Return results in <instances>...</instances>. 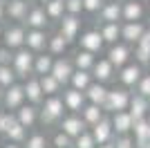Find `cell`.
I'll list each match as a JSON object with an SVG mask.
<instances>
[{"label":"cell","mask_w":150,"mask_h":148,"mask_svg":"<svg viewBox=\"0 0 150 148\" xmlns=\"http://www.w3.org/2000/svg\"><path fill=\"white\" fill-rule=\"evenodd\" d=\"M144 76V70H141V63H128L119 70V81L123 88H137V83Z\"/></svg>","instance_id":"obj_12"},{"label":"cell","mask_w":150,"mask_h":148,"mask_svg":"<svg viewBox=\"0 0 150 148\" xmlns=\"http://www.w3.org/2000/svg\"><path fill=\"white\" fill-rule=\"evenodd\" d=\"M13 115H16V119H18L27 130H31L36 123H40V105H34V103L27 101V103H23Z\"/></svg>","instance_id":"obj_10"},{"label":"cell","mask_w":150,"mask_h":148,"mask_svg":"<svg viewBox=\"0 0 150 148\" xmlns=\"http://www.w3.org/2000/svg\"><path fill=\"white\" fill-rule=\"evenodd\" d=\"M108 0H83V11H88V14H99L101 11V7L105 5Z\"/></svg>","instance_id":"obj_40"},{"label":"cell","mask_w":150,"mask_h":148,"mask_svg":"<svg viewBox=\"0 0 150 148\" xmlns=\"http://www.w3.org/2000/svg\"><path fill=\"white\" fill-rule=\"evenodd\" d=\"M108 92H110V90L105 88V83L94 81L92 85L85 90V97H88L90 103H99V105H103V103H105V99H108Z\"/></svg>","instance_id":"obj_28"},{"label":"cell","mask_w":150,"mask_h":148,"mask_svg":"<svg viewBox=\"0 0 150 148\" xmlns=\"http://www.w3.org/2000/svg\"><path fill=\"white\" fill-rule=\"evenodd\" d=\"M2 148H23V144H16V142H9L7 146H2Z\"/></svg>","instance_id":"obj_49"},{"label":"cell","mask_w":150,"mask_h":148,"mask_svg":"<svg viewBox=\"0 0 150 148\" xmlns=\"http://www.w3.org/2000/svg\"><path fill=\"white\" fill-rule=\"evenodd\" d=\"M38 2H43V5H45V2H50V0H38Z\"/></svg>","instance_id":"obj_52"},{"label":"cell","mask_w":150,"mask_h":148,"mask_svg":"<svg viewBox=\"0 0 150 148\" xmlns=\"http://www.w3.org/2000/svg\"><path fill=\"white\" fill-rule=\"evenodd\" d=\"M34 61H36V52H31L29 47H20L13 52V61H11V68L16 70L20 81L29 79L31 74H34Z\"/></svg>","instance_id":"obj_2"},{"label":"cell","mask_w":150,"mask_h":148,"mask_svg":"<svg viewBox=\"0 0 150 148\" xmlns=\"http://www.w3.org/2000/svg\"><path fill=\"white\" fill-rule=\"evenodd\" d=\"M134 58H137V63H141V65L150 63V49L141 47V45H134Z\"/></svg>","instance_id":"obj_42"},{"label":"cell","mask_w":150,"mask_h":148,"mask_svg":"<svg viewBox=\"0 0 150 148\" xmlns=\"http://www.w3.org/2000/svg\"><path fill=\"white\" fill-rule=\"evenodd\" d=\"M94 83V76H92V72L90 70H79L76 68L74 70V74H72V81H69V85L72 88H76V90H88L90 85Z\"/></svg>","instance_id":"obj_30"},{"label":"cell","mask_w":150,"mask_h":148,"mask_svg":"<svg viewBox=\"0 0 150 148\" xmlns=\"http://www.w3.org/2000/svg\"><path fill=\"white\" fill-rule=\"evenodd\" d=\"M96 29L101 31L103 41L110 45H114L121 38V23H101V25H96Z\"/></svg>","instance_id":"obj_29"},{"label":"cell","mask_w":150,"mask_h":148,"mask_svg":"<svg viewBox=\"0 0 150 148\" xmlns=\"http://www.w3.org/2000/svg\"><path fill=\"white\" fill-rule=\"evenodd\" d=\"M67 45H69V41L63 36L61 31H58V34L50 36V41H47V52H50V54H54V56H65Z\"/></svg>","instance_id":"obj_31"},{"label":"cell","mask_w":150,"mask_h":148,"mask_svg":"<svg viewBox=\"0 0 150 148\" xmlns=\"http://www.w3.org/2000/svg\"><path fill=\"white\" fill-rule=\"evenodd\" d=\"M144 31H146V25L141 20H132V23H125L123 20V25H121V38L128 45H137L139 38L144 36Z\"/></svg>","instance_id":"obj_17"},{"label":"cell","mask_w":150,"mask_h":148,"mask_svg":"<svg viewBox=\"0 0 150 148\" xmlns=\"http://www.w3.org/2000/svg\"><path fill=\"white\" fill-rule=\"evenodd\" d=\"M2 99H5V88L0 85V105H2Z\"/></svg>","instance_id":"obj_51"},{"label":"cell","mask_w":150,"mask_h":148,"mask_svg":"<svg viewBox=\"0 0 150 148\" xmlns=\"http://www.w3.org/2000/svg\"><path fill=\"white\" fill-rule=\"evenodd\" d=\"M58 128L61 130H65L69 137H79L81 132H85V130L90 128L88 123H85V119L79 115V112H69V115H65V117L61 119V123H58Z\"/></svg>","instance_id":"obj_9"},{"label":"cell","mask_w":150,"mask_h":148,"mask_svg":"<svg viewBox=\"0 0 150 148\" xmlns=\"http://www.w3.org/2000/svg\"><path fill=\"white\" fill-rule=\"evenodd\" d=\"M114 148H137V144L130 135H117L114 137Z\"/></svg>","instance_id":"obj_41"},{"label":"cell","mask_w":150,"mask_h":148,"mask_svg":"<svg viewBox=\"0 0 150 148\" xmlns=\"http://www.w3.org/2000/svg\"><path fill=\"white\" fill-rule=\"evenodd\" d=\"M123 20V2L119 0H108L96 14V25L101 23H121Z\"/></svg>","instance_id":"obj_6"},{"label":"cell","mask_w":150,"mask_h":148,"mask_svg":"<svg viewBox=\"0 0 150 148\" xmlns=\"http://www.w3.org/2000/svg\"><path fill=\"white\" fill-rule=\"evenodd\" d=\"M90 130H92V135H94V139H96V144H108V142H112L114 137H117L114 126H112V117H103L99 123H94Z\"/></svg>","instance_id":"obj_14"},{"label":"cell","mask_w":150,"mask_h":148,"mask_svg":"<svg viewBox=\"0 0 150 148\" xmlns=\"http://www.w3.org/2000/svg\"><path fill=\"white\" fill-rule=\"evenodd\" d=\"M83 119H85V123H88L90 128H92L94 123H99L101 119L105 117V110H103V105H99V103H85V108H83L81 112H79Z\"/></svg>","instance_id":"obj_26"},{"label":"cell","mask_w":150,"mask_h":148,"mask_svg":"<svg viewBox=\"0 0 150 148\" xmlns=\"http://www.w3.org/2000/svg\"><path fill=\"white\" fill-rule=\"evenodd\" d=\"M76 65H74V58H67V56H58L56 61H54V68H52V74L61 81L63 88L69 85V81H72V74H74Z\"/></svg>","instance_id":"obj_7"},{"label":"cell","mask_w":150,"mask_h":148,"mask_svg":"<svg viewBox=\"0 0 150 148\" xmlns=\"http://www.w3.org/2000/svg\"><path fill=\"white\" fill-rule=\"evenodd\" d=\"M47 135H43V132H31V135H27L25 144H23V148H47Z\"/></svg>","instance_id":"obj_38"},{"label":"cell","mask_w":150,"mask_h":148,"mask_svg":"<svg viewBox=\"0 0 150 148\" xmlns=\"http://www.w3.org/2000/svg\"><path fill=\"white\" fill-rule=\"evenodd\" d=\"M63 101H65L67 112H81L85 108V103H88V97H85L83 90H76V88L67 85V88H63Z\"/></svg>","instance_id":"obj_11"},{"label":"cell","mask_w":150,"mask_h":148,"mask_svg":"<svg viewBox=\"0 0 150 148\" xmlns=\"http://www.w3.org/2000/svg\"><path fill=\"white\" fill-rule=\"evenodd\" d=\"M137 45H141V47H148V49H150V29L144 31V36L139 38V43H137Z\"/></svg>","instance_id":"obj_47"},{"label":"cell","mask_w":150,"mask_h":148,"mask_svg":"<svg viewBox=\"0 0 150 148\" xmlns=\"http://www.w3.org/2000/svg\"><path fill=\"white\" fill-rule=\"evenodd\" d=\"M40 85H43L45 97H50V94H61V92H63L61 81H58L52 72H50V74H43V76H40Z\"/></svg>","instance_id":"obj_34"},{"label":"cell","mask_w":150,"mask_h":148,"mask_svg":"<svg viewBox=\"0 0 150 148\" xmlns=\"http://www.w3.org/2000/svg\"><path fill=\"white\" fill-rule=\"evenodd\" d=\"M5 16H7V2H5V0H0V23L5 20Z\"/></svg>","instance_id":"obj_48"},{"label":"cell","mask_w":150,"mask_h":148,"mask_svg":"<svg viewBox=\"0 0 150 148\" xmlns=\"http://www.w3.org/2000/svg\"><path fill=\"white\" fill-rule=\"evenodd\" d=\"M25 85V94H27V101L34 105H40L45 101V92H43V85H40V76L38 74H31L29 79L23 81Z\"/></svg>","instance_id":"obj_13"},{"label":"cell","mask_w":150,"mask_h":148,"mask_svg":"<svg viewBox=\"0 0 150 148\" xmlns=\"http://www.w3.org/2000/svg\"><path fill=\"white\" fill-rule=\"evenodd\" d=\"M23 103H27V94H25V85L23 83H13V85L5 88V99H2V108L5 110L16 112Z\"/></svg>","instance_id":"obj_4"},{"label":"cell","mask_w":150,"mask_h":148,"mask_svg":"<svg viewBox=\"0 0 150 148\" xmlns=\"http://www.w3.org/2000/svg\"><path fill=\"white\" fill-rule=\"evenodd\" d=\"M96 148H114V139H112V142H108V144H99Z\"/></svg>","instance_id":"obj_50"},{"label":"cell","mask_w":150,"mask_h":148,"mask_svg":"<svg viewBox=\"0 0 150 148\" xmlns=\"http://www.w3.org/2000/svg\"><path fill=\"white\" fill-rule=\"evenodd\" d=\"M0 148H2V139H0Z\"/></svg>","instance_id":"obj_54"},{"label":"cell","mask_w":150,"mask_h":148,"mask_svg":"<svg viewBox=\"0 0 150 148\" xmlns=\"http://www.w3.org/2000/svg\"><path fill=\"white\" fill-rule=\"evenodd\" d=\"M54 61H56L54 54H50V52H38L36 61H34V74H38V76L50 74L52 68H54Z\"/></svg>","instance_id":"obj_27"},{"label":"cell","mask_w":150,"mask_h":148,"mask_svg":"<svg viewBox=\"0 0 150 148\" xmlns=\"http://www.w3.org/2000/svg\"><path fill=\"white\" fill-rule=\"evenodd\" d=\"M5 2H9V0H5Z\"/></svg>","instance_id":"obj_56"},{"label":"cell","mask_w":150,"mask_h":148,"mask_svg":"<svg viewBox=\"0 0 150 148\" xmlns=\"http://www.w3.org/2000/svg\"><path fill=\"white\" fill-rule=\"evenodd\" d=\"M72 58H74V65L79 70H90V72H92L94 63H96V54L90 52V49H79Z\"/></svg>","instance_id":"obj_33"},{"label":"cell","mask_w":150,"mask_h":148,"mask_svg":"<svg viewBox=\"0 0 150 148\" xmlns=\"http://www.w3.org/2000/svg\"><path fill=\"white\" fill-rule=\"evenodd\" d=\"M23 25H27V29H47L50 16L45 11V7H31Z\"/></svg>","instance_id":"obj_19"},{"label":"cell","mask_w":150,"mask_h":148,"mask_svg":"<svg viewBox=\"0 0 150 148\" xmlns=\"http://www.w3.org/2000/svg\"><path fill=\"white\" fill-rule=\"evenodd\" d=\"M13 52H16V49L7 47V45H0V65H11Z\"/></svg>","instance_id":"obj_43"},{"label":"cell","mask_w":150,"mask_h":148,"mask_svg":"<svg viewBox=\"0 0 150 148\" xmlns=\"http://www.w3.org/2000/svg\"><path fill=\"white\" fill-rule=\"evenodd\" d=\"M52 146L54 148H74V137H69L65 130L58 128V132H54V137H52Z\"/></svg>","instance_id":"obj_36"},{"label":"cell","mask_w":150,"mask_h":148,"mask_svg":"<svg viewBox=\"0 0 150 148\" xmlns=\"http://www.w3.org/2000/svg\"><path fill=\"white\" fill-rule=\"evenodd\" d=\"M27 2H34V0H27Z\"/></svg>","instance_id":"obj_55"},{"label":"cell","mask_w":150,"mask_h":148,"mask_svg":"<svg viewBox=\"0 0 150 148\" xmlns=\"http://www.w3.org/2000/svg\"><path fill=\"white\" fill-rule=\"evenodd\" d=\"M65 9H67V14H76V16H81L83 0H65Z\"/></svg>","instance_id":"obj_44"},{"label":"cell","mask_w":150,"mask_h":148,"mask_svg":"<svg viewBox=\"0 0 150 148\" xmlns=\"http://www.w3.org/2000/svg\"><path fill=\"white\" fill-rule=\"evenodd\" d=\"M5 137H7V142L25 144V139H27V128L18 121V119H16V115H11V121H9V126H7V130H5Z\"/></svg>","instance_id":"obj_24"},{"label":"cell","mask_w":150,"mask_h":148,"mask_svg":"<svg viewBox=\"0 0 150 148\" xmlns=\"http://www.w3.org/2000/svg\"><path fill=\"white\" fill-rule=\"evenodd\" d=\"M65 115H67V108H65V101H63L61 94H50L40 103V123H43L45 128L58 126Z\"/></svg>","instance_id":"obj_1"},{"label":"cell","mask_w":150,"mask_h":148,"mask_svg":"<svg viewBox=\"0 0 150 148\" xmlns=\"http://www.w3.org/2000/svg\"><path fill=\"white\" fill-rule=\"evenodd\" d=\"M11 110H0V135H5L7 126H9V121H11Z\"/></svg>","instance_id":"obj_46"},{"label":"cell","mask_w":150,"mask_h":148,"mask_svg":"<svg viewBox=\"0 0 150 148\" xmlns=\"http://www.w3.org/2000/svg\"><path fill=\"white\" fill-rule=\"evenodd\" d=\"M114 72H119V70L114 68V63L110 58H96L92 68V76L94 81H101V83H108V81L114 79Z\"/></svg>","instance_id":"obj_15"},{"label":"cell","mask_w":150,"mask_h":148,"mask_svg":"<svg viewBox=\"0 0 150 148\" xmlns=\"http://www.w3.org/2000/svg\"><path fill=\"white\" fill-rule=\"evenodd\" d=\"M45 11H47V16H50V20H61L65 14H67V9H65V0H50V2H45Z\"/></svg>","instance_id":"obj_35"},{"label":"cell","mask_w":150,"mask_h":148,"mask_svg":"<svg viewBox=\"0 0 150 148\" xmlns=\"http://www.w3.org/2000/svg\"><path fill=\"white\" fill-rule=\"evenodd\" d=\"M144 16V5L139 0H125L123 2V20L132 23V20H141Z\"/></svg>","instance_id":"obj_32"},{"label":"cell","mask_w":150,"mask_h":148,"mask_svg":"<svg viewBox=\"0 0 150 148\" xmlns=\"http://www.w3.org/2000/svg\"><path fill=\"white\" fill-rule=\"evenodd\" d=\"M132 135H134V144L137 148H150V119H137L132 126Z\"/></svg>","instance_id":"obj_18"},{"label":"cell","mask_w":150,"mask_h":148,"mask_svg":"<svg viewBox=\"0 0 150 148\" xmlns=\"http://www.w3.org/2000/svg\"><path fill=\"white\" fill-rule=\"evenodd\" d=\"M0 43H2V34H0Z\"/></svg>","instance_id":"obj_53"},{"label":"cell","mask_w":150,"mask_h":148,"mask_svg":"<svg viewBox=\"0 0 150 148\" xmlns=\"http://www.w3.org/2000/svg\"><path fill=\"white\" fill-rule=\"evenodd\" d=\"M58 31L67 38L69 43L79 41V36H81V18H79L76 14H65V16L58 20Z\"/></svg>","instance_id":"obj_8"},{"label":"cell","mask_w":150,"mask_h":148,"mask_svg":"<svg viewBox=\"0 0 150 148\" xmlns=\"http://www.w3.org/2000/svg\"><path fill=\"white\" fill-rule=\"evenodd\" d=\"M47 41H50V36H47V31L45 29H27V38H25V45L31 49V52H45L47 49Z\"/></svg>","instance_id":"obj_23"},{"label":"cell","mask_w":150,"mask_h":148,"mask_svg":"<svg viewBox=\"0 0 150 148\" xmlns=\"http://www.w3.org/2000/svg\"><path fill=\"white\" fill-rule=\"evenodd\" d=\"M29 9H31V2H27V0H9L7 2V18L13 20V23H25Z\"/></svg>","instance_id":"obj_20"},{"label":"cell","mask_w":150,"mask_h":148,"mask_svg":"<svg viewBox=\"0 0 150 148\" xmlns=\"http://www.w3.org/2000/svg\"><path fill=\"white\" fill-rule=\"evenodd\" d=\"M112 126L117 135H130L132 126H134V117L130 115V110H119L112 112Z\"/></svg>","instance_id":"obj_21"},{"label":"cell","mask_w":150,"mask_h":148,"mask_svg":"<svg viewBox=\"0 0 150 148\" xmlns=\"http://www.w3.org/2000/svg\"><path fill=\"white\" fill-rule=\"evenodd\" d=\"M128 110H130V115L134 117V121H137V119H144L146 115H148V110H150L148 97H144V94H139V92H137V94H132Z\"/></svg>","instance_id":"obj_25"},{"label":"cell","mask_w":150,"mask_h":148,"mask_svg":"<svg viewBox=\"0 0 150 148\" xmlns=\"http://www.w3.org/2000/svg\"><path fill=\"white\" fill-rule=\"evenodd\" d=\"M108 58L114 63L117 70L128 65V63H130V47H128V43H114L112 47L108 49Z\"/></svg>","instance_id":"obj_22"},{"label":"cell","mask_w":150,"mask_h":148,"mask_svg":"<svg viewBox=\"0 0 150 148\" xmlns=\"http://www.w3.org/2000/svg\"><path fill=\"white\" fill-rule=\"evenodd\" d=\"M103 45H105V41H103L99 29H90V31H85V34L79 36V47L81 49H90L94 54H99L101 49H103Z\"/></svg>","instance_id":"obj_16"},{"label":"cell","mask_w":150,"mask_h":148,"mask_svg":"<svg viewBox=\"0 0 150 148\" xmlns=\"http://www.w3.org/2000/svg\"><path fill=\"white\" fill-rule=\"evenodd\" d=\"M130 99L132 94L128 92V88H114L108 92V99L105 103H103V110L105 112H119V110H128V105H130Z\"/></svg>","instance_id":"obj_3"},{"label":"cell","mask_w":150,"mask_h":148,"mask_svg":"<svg viewBox=\"0 0 150 148\" xmlns=\"http://www.w3.org/2000/svg\"><path fill=\"white\" fill-rule=\"evenodd\" d=\"M137 92L144 94V97L150 99V74H146V76H141V81L137 83Z\"/></svg>","instance_id":"obj_45"},{"label":"cell","mask_w":150,"mask_h":148,"mask_svg":"<svg viewBox=\"0 0 150 148\" xmlns=\"http://www.w3.org/2000/svg\"><path fill=\"white\" fill-rule=\"evenodd\" d=\"M16 81H18V74H16V70H13L11 65H0V85L9 88V85H13Z\"/></svg>","instance_id":"obj_37"},{"label":"cell","mask_w":150,"mask_h":148,"mask_svg":"<svg viewBox=\"0 0 150 148\" xmlns=\"http://www.w3.org/2000/svg\"><path fill=\"white\" fill-rule=\"evenodd\" d=\"M96 146H99V144H96V139H94V135H92L90 128L74 139V148H96Z\"/></svg>","instance_id":"obj_39"},{"label":"cell","mask_w":150,"mask_h":148,"mask_svg":"<svg viewBox=\"0 0 150 148\" xmlns=\"http://www.w3.org/2000/svg\"><path fill=\"white\" fill-rule=\"evenodd\" d=\"M25 38H27V29H25L23 23L9 25V27H5V31H2V45H7V47H11V49L25 47Z\"/></svg>","instance_id":"obj_5"}]
</instances>
